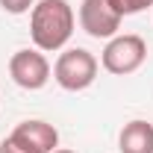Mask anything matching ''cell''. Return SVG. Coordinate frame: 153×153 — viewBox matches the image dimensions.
Masks as SVG:
<instances>
[{
  "instance_id": "cell-6",
  "label": "cell",
  "mask_w": 153,
  "mask_h": 153,
  "mask_svg": "<svg viewBox=\"0 0 153 153\" xmlns=\"http://www.w3.org/2000/svg\"><path fill=\"white\" fill-rule=\"evenodd\" d=\"M12 135H15L18 141H24L27 147H33L36 153H53L59 147L56 127L47 124V121H38V118H33V121H21L18 127L12 130Z\"/></svg>"
},
{
  "instance_id": "cell-9",
  "label": "cell",
  "mask_w": 153,
  "mask_h": 153,
  "mask_svg": "<svg viewBox=\"0 0 153 153\" xmlns=\"http://www.w3.org/2000/svg\"><path fill=\"white\" fill-rule=\"evenodd\" d=\"M36 0H0V9L9 12V15H24V12H33Z\"/></svg>"
},
{
  "instance_id": "cell-8",
  "label": "cell",
  "mask_w": 153,
  "mask_h": 153,
  "mask_svg": "<svg viewBox=\"0 0 153 153\" xmlns=\"http://www.w3.org/2000/svg\"><path fill=\"white\" fill-rule=\"evenodd\" d=\"M109 6H112L121 18H127V15H138V12H144L147 6H153V0H109Z\"/></svg>"
},
{
  "instance_id": "cell-5",
  "label": "cell",
  "mask_w": 153,
  "mask_h": 153,
  "mask_svg": "<svg viewBox=\"0 0 153 153\" xmlns=\"http://www.w3.org/2000/svg\"><path fill=\"white\" fill-rule=\"evenodd\" d=\"M121 15L109 6V0H82L79 3V27L91 38H109L121 30Z\"/></svg>"
},
{
  "instance_id": "cell-10",
  "label": "cell",
  "mask_w": 153,
  "mask_h": 153,
  "mask_svg": "<svg viewBox=\"0 0 153 153\" xmlns=\"http://www.w3.org/2000/svg\"><path fill=\"white\" fill-rule=\"evenodd\" d=\"M0 153H36L33 147H27L24 141H18L15 135H9V138H3L0 141Z\"/></svg>"
},
{
  "instance_id": "cell-11",
  "label": "cell",
  "mask_w": 153,
  "mask_h": 153,
  "mask_svg": "<svg viewBox=\"0 0 153 153\" xmlns=\"http://www.w3.org/2000/svg\"><path fill=\"white\" fill-rule=\"evenodd\" d=\"M53 153H74V150H59V147H56V150H53Z\"/></svg>"
},
{
  "instance_id": "cell-2",
  "label": "cell",
  "mask_w": 153,
  "mask_h": 153,
  "mask_svg": "<svg viewBox=\"0 0 153 153\" xmlns=\"http://www.w3.org/2000/svg\"><path fill=\"white\" fill-rule=\"evenodd\" d=\"M147 59V41L135 33H124V36H112L103 47V56H100V65L103 71H109L115 76H127L138 71Z\"/></svg>"
},
{
  "instance_id": "cell-1",
  "label": "cell",
  "mask_w": 153,
  "mask_h": 153,
  "mask_svg": "<svg viewBox=\"0 0 153 153\" xmlns=\"http://www.w3.org/2000/svg\"><path fill=\"white\" fill-rule=\"evenodd\" d=\"M30 36L41 53H53L74 36V9L68 0H38L30 15Z\"/></svg>"
},
{
  "instance_id": "cell-4",
  "label": "cell",
  "mask_w": 153,
  "mask_h": 153,
  "mask_svg": "<svg viewBox=\"0 0 153 153\" xmlns=\"http://www.w3.org/2000/svg\"><path fill=\"white\" fill-rule=\"evenodd\" d=\"M9 76L15 79V85L27 88V91H38L47 85L50 79V62L41 50H33V47H24V50H15L12 59H9Z\"/></svg>"
},
{
  "instance_id": "cell-7",
  "label": "cell",
  "mask_w": 153,
  "mask_h": 153,
  "mask_svg": "<svg viewBox=\"0 0 153 153\" xmlns=\"http://www.w3.org/2000/svg\"><path fill=\"white\" fill-rule=\"evenodd\" d=\"M118 147L121 153H153V124L141 118L124 124V130L118 135Z\"/></svg>"
},
{
  "instance_id": "cell-3",
  "label": "cell",
  "mask_w": 153,
  "mask_h": 153,
  "mask_svg": "<svg viewBox=\"0 0 153 153\" xmlns=\"http://www.w3.org/2000/svg\"><path fill=\"white\" fill-rule=\"evenodd\" d=\"M53 79L65 91H85L97 79V59L85 47H68L53 65Z\"/></svg>"
}]
</instances>
